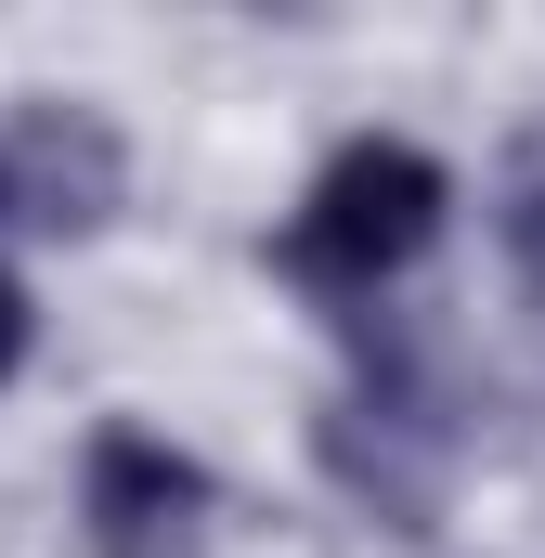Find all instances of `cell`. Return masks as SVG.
I'll return each instance as SVG.
<instances>
[{"instance_id":"obj_2","label":"cell","mask_w":545,"mask_h":558,"mask_svg":"<svg viewBox=\"0 0 545 558\" xmlns=\"http://www.w3.org/2000/svg\"><path fill=\"white\" fill-rule=\"evenodd\" d=\"M325 481L364 507V520H390V533H428L441 520V468H455V428L415 403L403 377L390 390H351V403H325Z\"/></svg>"},{"instance_id":"obj_3","label":"cell","mask_w":545,"mask_h":558,"mask_svg":"<svg viewBox=\"0 0 545 558\" xmlns=\"http://www.w3.org/2000/svg\"><path fill=\"white\" fill-rule=\"evenodd\" d=\"M118 182H131V156H118V131H105L92 105H26V118L0 131V208H13V221L92 234V221L118 208Z\"/></svg>"},{"instance_id":"obj_1","label":"cell","mask_w":545,"mask_h":558,"mask_svg":"<svg viewBox=\"0 0 545 558\" xmlns=\"http://www.w3.org/2000/svg\"><path fill=\"white\" fill-rule=\"evenodd\" d=\"M441 208H455L441 156L403 143V131H364V143H338L325 182L299 195V221H286V274L325 286V299H377V286L441 234Z\"/></svg>"},{"instance_id":"obj_5","label":"cell","mask_w":545,"mask_h":558,"mask_svg":"<svg viewBox=\"0 0 545 558\" xmlns=\"http://www.w3.org/2000/svg\"><path fill=\"white\" fill-rule=\"evenodd\" d=\"M26 338H39V312H26V286L0 274V377H13V364H26Z\"/></svg>"},{"instance_id":"obj_4","label":"cell","mask_w":545,"mask_h":558,"mask_svg":"<svg viewBox=\"0 0 545 558\" xmlns=\"http://www.w3.org/2000/svg\"><path fill=\"white\" fill-rule=\"evenodd\" d=\"M78 481H92V520H105L118 546H143V533H182V520L208 507V468H195L182 441H156V428H105Z\"/></svg>"}]
</instances>
